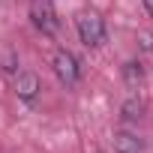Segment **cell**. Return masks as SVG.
I'll return each mask as SVG.
<instances>
[{"mask_svg":"<svg viewBox=\"0 0 153 153\" xmlns=\"http://www.w3.org/2000/svg\"><path fill=\"white\" fill-rule=\"evenodd\" d=\"M51 66H54V75L60 78V84H66V87H75V84L81 81V63H78V57H75L72 51H66V48L54 51V57H51Z\"/></svg>","mask_w":153,"mask_h":153,"instance_id":"7a4b0ae2","label":"cell"},{"mask_svg":"<svg viewBox=\"0 0 153 153\" xmlns=\"http://www.w3.org/2000/svg\"><path fill=\"white\" fill-rule=\"evenodd\" d=\"M75 30H78V39L87 48H99L105 42V18L96 9H81L75 15Z\"/></svg>","mask_w":153,"mask_h":153,"instance_id":"6da1fadb","label":"cell"},{"mask_svg":"<svg viewBox=\"0 0 153 153\" xmlns=\"http://www.w3.org/2000/svg\"><path fill=\"white\" fill-rule=\"evenodd\" d=\"M144 9L150 12V18H153V0H144Z\"/></svg>","mask_w":153,"mask_h":153,"instance_id":"ba28073f","label":"cell"},{"mask_svg":"<svg viewBox=\"0 0 153 153\" xmlns=\"http://www.w3.org/2000/svg\"><path fill=\"white\" fill-rule=\"evenodd\" d=\"M39 90H42V84H39V75L36 72H18L15 75V93H18L21 102L33 105L36 96H39Z\"/></svg>","mask_w":153,"mask_h":153,"instance_id":"277c9868","label":"cell"},{"mask_svg":"<svg viewBox=\"0 0 153 153\" xmlns=\"http://www.w3.org/2000/svg\"><path fill=\"white\" fill-rule=\"evenodd\" d=\"M123 81H126V87H138L141 81H144V69H141V63H135V60H129L126 66H123Z\"/></svg>","mask_w":153,"mask_h":153,"instance_id":"8992f818","label":"cell"},{"mask_svg":"<svg viewBox=\"0 0 153 153\" xmlns=\"http://www.w3.org/2000/svg\"><path fill=\"white\" fill-rule=\"evenodd\" d=\"M114 150L117 153H141L144 150V144H141V138L138 135H132V132H114Z\"/></svg>","mask_w":153,"mask_h":153,"instance_id":"5b68a950","label":"cell"},{"mask_svg":"<svg viewBox=\"0 0 153 153\" xmlns=\"http://www.w3.org/2000/svg\"><path fill=\"white\" fill-rule=\"evenodd\" d=\"M120 111H123V120H138V117H141V111H144V102H141L138 96H132V99H126V102H123V108H120Z\"/></svg>","mask_w":153,"mask_h":153,"instance_id":"52a82bcc","label":"cell"},{"mask_svg":"<svg viewBox=\"0 0 153 153\" xmlns=\"http://www.w3.org/2000/svg\"><path fill=\"white\" fill-rule=\"evenodd\" d=\"M30 18L36 24V30H42L45 36H54L60 21H57V12H54V3L51 0H33L30 3Z\"/></svg>","mask_w":153,"mask_h":153,"instance_id":"3957f363","label":"cell"}]
</instances>
